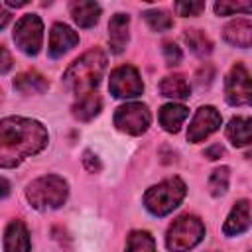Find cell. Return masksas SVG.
<instances>
[{
	"mask_svg": "<svg viewBox=\"0 0 252 252\" xmlns=\"http://www.w3.org/2000/svg\"><path fill=\"white\" fill-rule=\"evenodd\" d=\"M14 41L26 55H37L43 43V24L39 16L26 14L24 18H20L14 28Z\"/></svg>",
	"mask_w": 252,
	"mask_h": 252,
	"instance_id": "7",
	"label": "cell"
},
{
	"mask_svg": "<svg viewBox=\"0 0 252 252\" xmlns=\"http://www.w3.org/2000/svg\"><path fill=\"white\" fill-rule=\"evenodd\" d=\"M159 93L167 98H173V100H183L189 96L191 93V87L189 83L185 81L183 75H167L163 77V81L159 83Z\"/></svg>",
	"mask_w": 252,
	"mask_h": 252,
	"instance_id": "19",
	"label": "cell"
},
{
	"mask_svg": "<svg viewBox=\"0 0 252 252\" xmlns=\"http://www.w3.org/2000/svg\"><path fill=\"white\" fill-rule=\"evenodd\" d=\"M106 69V55L100 49H91L75 59L63 75V83L69 91L79 96L94 93V87L100 83Z\"/></svg>",
	"mask_w": 252,
	"mask_h": 252,
	"instance_id": "2",
	"label": "cell"
},
{
	"mask_svg": "<svg viewBox=\"0 0 252 252\" xmlns=\"http://www.w3.org/2000/svg\"><path fill=\"white\" fill-rule=\"evenodd\" d=\"M224 98L232 106L252 104V75L242 63L232 65L224 79Z\"/></svg>",
	"mask_w": 252,
	"mask_h": 252,
	"instance_id": "6",
	"label": "cell"
},
{
	"mask_svg": "<svg viewBox=\"0 0 252 252\" xmlns=\"http://www.w3.org/2000/svg\"><path fill=\"white\" fill-rule=\"evenodd\" d=\"M205 236V224L195 215H181L177 217L165 234V246L171 252H187L195 248Z\"/></svg>",
	"mask_w": 252,
	"mask_h": 252,
	"instance_id": "5",
	"label": "cell"
},
{
	"mask_svg": "<svg viewBox=\"0 0 252 252\" xmlns=\"http://www.w3.org/2000/svg\"><path fill=\"white\" fill-rule=\"evenodd\" d=\"M128 24H130L128 14H114L108 22V41L114 53H122L128 43Z\"/></svg>",
	"mask_w": 252,
	"mask_h": 252,
	"instance_id": "15",
	"label": "cell"
},
{
	"mask_svg": "<svg viewBox=\"0 0 252 252\" xmlns=\"http://www.w3.org/2000/svg\"><path fill=\"white\" fill-rule=\"evenodd\" d=\"M108 91L116 98H134L144 93V83L140 79V73L132 65H120L110 73Z\"/></svg>",
	"mask_w": 252,
	"mask_h": 252,
	"instance_id": "9",
	"label": "cell"
},
{
	"mask_svg": "<svg viewBox=\"0 0 252 252\" xmlns=\"http://www.w3.org/2000/svg\"><path fill=\"white\" fill-rule=\"evenodd\" d=\"M222 37L226 43L234 45V47H252V22L248 20H234L230 24L224 26L222 30Z\"/></svg>",
	"mask_w": 252,
	"mask_h": 252,
	"instance_id": "13",
	"label": "cell"
},
{
	"mask_svg": "<svg viewBox=\"0 0 252 252\" xmlns=\"http://www.w3.org/2000/svg\"><path fill=\"white\" fill-rule=\"evenodd\" d=\"M30 232L22 220H12L4 232V252H28Z\"/></svg>",
	"mask_w": 252,
	"mask_h": 252,
	"instance_id": "14",
	"label": "cell"
},
{
	"mask_svg": "<svg viewBox=\"0 0 252 252\" xmlns=\"http://www.w3.org/2000/svg\"><path fill=\"white\" fill-rule=\"evenodd\" d=\"M220 122H222L220 112L215 106H201L195 112V116L189 124L187 140L195 144V142H201V140L209 138L213 132H217L220 128Z\"/></svg>",
	"mask_w": 252,
	"mask_h": 252,
	"instance_id": "10",
	"label": "cell"
},
{
	"mask_svg": "<svg viewBox=\"0 0 252 252\" xmlns=\"http://www.w3.org/2000/svg\"><path fill=\"white\" fill-rule=\"evenodd\" d=\"M185 191H187L185 183L179 177H171V179H165V181L150 187L144 195V205L152 215L165 217L175 207H179V203L185 197Z\"/></svg>",
	"mask_w": 252,
	"mask_h": 252,
	"instance_id": "4",
	"label": "cell"
},
{
	"mask_svg": "<svg viewBox=\"0 0 252 252\" xmlns=\"http://www.w3.org/2000/svg\"><path fill=\"white\" fill-rule=\"evenodd\" d=\"M47 144V130L32 118L8 116L0 122V163L14 167L22 159L41 152Z\"/></svg>",
	"mask_w": 252,
	"mask_h": 252,
	"instance_id": "1",
	"label": "cell"
},
{
	"mask_svg": "<svg viewBox=\"0 0 252 252\" xmlns=\"http://www.w3.org/2000/svg\"><path fill=\"white\" fill-rule=\"evenodd\" d=\"M205 10V2H175V12L179 16H199Z\"/></svg>",
	"mask_w": 252,
	"mask_h": 252,
	"instance_id": "27",
	"label": "cell"
},
{
	"mask_svg": "<svg viewBox=\"0 0 252 252\" xmlns=\"http://www.w3.org/2000/svg\"><path fill=\"white\" fill-rule=\"evenodd\" d=\"M215 12H217L219 16L252 14V2H230V0H220V2H215Z\"/></svg>",
	"mask_w": 252,
	"mask_h": 252,
	"instance_id": "26",
	"label": "cell"
},
{
	"mask_svg": "<svg viewBox=\"0 0 252 252\" xmlns=\"http://www.w3.org/2000/svg\"><path fill=\"white\" fill-rule=\"evenodd\" d=\"M69 10L79 28H93L100 16V6L96 2H71Z\"/></svg>",
	"mask_w": 252,
	"mask_h": 252,
	"instance_id": "18",
	"label": "cell"
},
{
	"mask_svg": "<svg viewBox=\"0 0 252 252\" xmlns=\"http://www.w3.org/2000/svg\"><path fill=\"white\" fill-rule=\"evenodd\" d=\"M69 193L67 181L59 175H41L35 181H32L26 189V197L37 211L57 209L65 203Z\"/></svg>",
	"mask_w": 252,
	"mask_h": 252,
	"instance_id": "3",
	"label": "cell"
},
{
	"mask_svg": "<svg viewBox=\"0 0 252 252\" xmlns=\"http://www.w3.org/2000/svg\"><path fill=\"white\" fill-rule=\"evenodd\" d=\"M79 43L77 32H73L67 24H55L49 32V55L51 57H63L67 51H71Z\"/></svg>",
	"mask_w": 252,
	"mask_h": 252,
	"instance_id": "11",
	"label": "cell"
},
{
	"mask_svg": "<svg viewBox=\"0 0 252 252\" xmlns=\"http://www.w3.org/2000/svg\"><path fill=\"white\" fill-rule=\"evenodd\" d=\"M189 110L183 106V104H175V102H169V104H163L159 108V124L163 126L165 132H179L181 124L185 122Z\"/></svg>",
	"mask_w": 252,
	"mask_h": 252,
	"instance_id": "17",
	"label": "cell"
},
{
	"mask_svg": "<svg viewBox=\"0 0 252 252\" xmlns=\"http://www.w3.org/2000/svg\"><path fill=\"white\" fill-rule=\"evenodd\" d=\"M14 87L20 93H43L47 89V81L43 75H39L35 71H26L14 79Z\"/></svg>",
	"mask_w": 252,
	"mask_h": 252,
	"instance_id": "21",
	"label": "cell"
},
{
	"mask_svg": "<svg viewBox=\"0 0 252 252\" xmlns=\"http://www.w3.org/2000/svg\"><path fill=\"white\" fill-rule=\"evenodd\" d=\"M163 57H165V63L169 67L179 65V61H181V49L173 41H165L163 43Z\"/></svg>",
	"mask_w": 252,
	"mask_h": 252,
	"instance_id": "28",
	"label": "cell"
},
{
	"mask_svg": "<svg viewBox=\"0 0 252 252\" xmlns=\"http://www.w3.org/2000/svg\"><path fill=\"white\" fill-rule=\"evenodd\" d=\"M228 181H230V169H228L226 165H220V167H217V169L211 173V177H209V191H211L215 197L224 195L226 189H228Z\"/></svg>",
	"mask_w": 252,
	"mask_h": 252,
	"instance_id": "24",
	"label": "cell"
},
{
	"mask_svg": "<svg viewBox=\"0 0 252 252\" xmlns=\"http://www.w3.org/2000/svg\"><path fill=\"white\" fill-rule=\"evenodd\" d=\"M102 108V98L96 94V93H89L85 96H79V100L73 104V116L77 120H91L94 118Z\"/></svg>",
	"mask_w": 252,
	"mask_h": 252,
	"instance_id": "20",
	"label": "cell"
},
{
	"mask_svg": "<svg viewBox=\"0 0 252 252\" xmlns=\"http://www.w3.org/2000/svg\"><path fill=\"white\" fill-rule=\"evenodd\" d=\"M2 185H4V197H6V195H8V181L2 179Z\"/></svg>",
	"mask_w": 252,
	"mask_h": 252,
	"instance_id": "32",
	"label": "cell"
},
{
	"mask_svg": "<svg viewBox=\"0 0 252 252\" xmlns=\"http://www.w3.org/2000/svg\"><path fill=\"white\" fill-rule=\"evenodd\" d=\"M250 226V205L248 201H236L234 207L230 209L224 224H222V232L226 236H236L242 234L246 228Z\"/></svg>",
	"mask_w": 252,
	"mask_h": 252,
	"instance_id": "12",
	"label": "cell"
},
{
	"mask_svg": "<svg viewBox=\"0 0 252 252\" xmlns=\"http://www.w3.org/2000/svg\"><path fill=\"white\" fill-rule=\"evenodd\" d=\"M144 20H146V24L154 30V32H165V30H169L171 28V18H169V14L167 12H163V10H148L146 14H144Z\"/></svg>",
	"mask_w": 252,
	"mask_h": 252,
	"instance_id": "25",
	"label": "cell"
},
{
	"mask_svg": "<svg viewBox=\"0 0 252 252\" xmlns=\"http://www.w3.org/2000/svg\"><path fill=\"white\" fill-rule=\"evenodd\" d=\"M185 43L199 57H205V55H209L213 51V43H211L209 35L205 32H201V30H187L185 32Z\"/></svg>",
	"mask_w": 252,
	"mask_h": 252,
	"instance_id": "22",
	"label": "cell"
},
{
	"mask_svg": "<svg viewBox=\"0 0 252 252\" xmlns=\"http://www.w3.org/2000/svg\"><path fill=\"white\" fill-rule=\"evenodd\" d=\"M126 252H156V240L146 230H134L126 238Z\"/></svg>",
	"mask_w": 252,
	"mask_h": 252,
	"instance_id": "23",
	"label": "cell"
},
{
	"mask_svg": "<svg viewBox=\"0 0 252 252\" xmlns=\"http://www.w3.org/2000/svg\"><path fill=\"white\" fill-rule=\"evenodd\" d=\"M222 154H224V148L220 144H215V146L205 150V158H209V159H219Z\"/></svg>",
	"mask_w": 252,
	"mask_h": 252,
	"instance_id": "30",
	"label": "cell"
},
{
	"mask_svg": "<svg viewBox=\"0 0 252 252\" xmlns=\"http://www.w3.org/2000/svg\"><path fill=\"white\" fill-rule=\"evenodd\" d=\"M150 110L146 104L142 102H128L116 108L114 112V126L120 132L132 134V136H140L148 130L150 126Z\"/></svg>",
	"mask_w": 252,
	"mask_h": 252,
	"instance_id": "8",
	"label": "cell"
},
{
	"mask_svg": "<svg viewBox=\"0 0 252 252\" xmlns=\"http://www.w3.org/2000/svg\"><path fill=\"white\" fill-rule=\"evenodd\" d=\"M83 165H85V169L91 171V173L100 171V161H98L96 156H93V152H85V154H83Z\"/></svg>",
	"mask_w": 252,
	"mask_h": 252,
	"instance_id": "29",
	"label": "cell"
},
{
	"mask_svg": "<svg viewBox=\"0 0 252 252\" xmlns=\"http://www.w3.org/2000/svg\"><path fill=\"white\" fill-rule=\"evenodd\" d=\"M226 138L232 146L242 148L252 144V118L250 116H234L226 126Z\"/></svg>",
	"mask_w": 252,
	"mask_h": 252,
	"instance_id": "16",
	"label": "cell"
},
{
	"mask_svg": "<svg viewBox=\"0 0 252 252\" xmlns=\"http://www.w3.org/2000/svg\"><path fill=\"white\" fill-rule=\"evenodd\" d=\"M0 53H2V67H0V71L2 73H8V69L12 67V59H10V53H8V49L2 45L0 47Z\"/></svg>",
	"mask_w": 252,
	"mask_h": 252,
	"instance_id": "31",
	"label": "cell"
}]
</instances>
